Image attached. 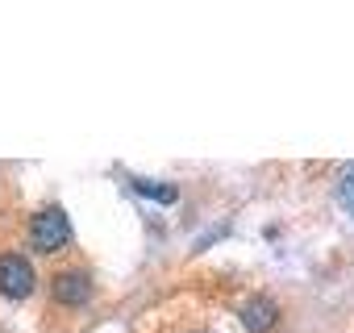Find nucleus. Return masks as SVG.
I'll use <instances>...</instances> for the list:
<instances>
[{
	"mask_svg": "<svg viewBox=\"0 0 354 333\" xmlns=\"http://www.w3.org/2000/svg\"><path fill=\"white\" fill-rule=\"evenodd\" d=\"M337 204H342V213H350L354 217V162L342 171V180H337Z\"/></svg>",
	"mask_w": 354,
	"mask_h": 333,
	"instance_id": "423d86ee",
	"label": "nucleus"
},
{
	"mask_svg": "<svg viewBox=\"0 0 354 333\" xmlns=\"http://www.w3.org/2000/svg\"><path fill=\"white\" fill-rule=\"evenodd\" d=\"M34 292V267L21 254H0V296L5 300H30Z\"/></svg>",
	"mask_w": 354,
	"mask_h": 333,
	"instance_id": "f03ea898",
	"label": "nucleus"
},
{
	"mask_svg": "<svg viewBox=\"0 0 354 333\" xmlns=\"http://www.w3.org/2000/svg\"><path fill=\"white\" fill-rule=\"evenodd\" d=\"M242 325H246V333H271L279 325V304L271 296H246L242 300Z\"/></svg>",
	"mask_w": 354,
	"mask_h": 333,
	"instance_id": "20e7f679",
	"label": "nucleus"
},
{
	"mask_svg": "<svg viewBox=\"0 0 354 333\" xmlns=\"http://www.w3.org/2000/svg\"><path fill=\"white\" fill-rule=\"evenodd\" d=\"M50 296H55V304H63V308H84V304L92 300V279H88V271H59L55 283H50Z\"/></svg>",
	"mask_w": 354,
	"mask_h": 333,
	"instance_id": "7ed1b4c3",
	"label": "nucleus"
},
{
	"mask_svg": "<svg viewBox=\"0 0 354 333\" xmlns=\"http://www.w3.org/2000/svg\"><path fill=\"white\" fill-rule=\"evenodd\" d=\"M30 246L38 254H59L63 246H71V217L59 204H46L30 217Z\"/></svg>",
	"mask_w": 354,
	"mask_h": 333,
	"instance_id": "f257e3e1",
	"label": "nucleus"
},
{
	"mask_svg": "<svg viewBox=\"0 0 354 333\" xmlns=\"http://www.w3.org/2000/svg\"><path fill=\"white\" fill-rule=\"evenodd\" d=\"M129 188H133L142 200H150V204H175V200H180V188H175V184H162V180H142V175H133Z\"/></svg>",
	"mask_w": 354,
	"mask_h": 333,
	"instance_id": "39448f33",
	"label": "nucleus"
},
{
	"mask_svg": "<svg viewBox=\"0 0 354 333\" xmlns=\"http://www.w3.org/2000/svg\"><path fill=\"white\" fill-rule=\"evenodd\" d=\"M192 333H205V329H192Z\"/></svg>",
	"mask_w": 354,
	"mask_h": 333,
	"instance_id": "0eeeda50",
	"label": "nucleus"
},
{
	"mask_svg": "<svg viewBox=\"0 0 354 333\" xmlns=\"http://www.w3.org/2000/svg\"><path fill=\"white\" fill-rule=\"evenodd\" d=\"M0 333H5V329H0Z\"/></svg>",
	"mask_w": 354,
	"mask_h": 333,
	"instance_id": "6e6552de",
	"label": "nucleus"
}]
</instances>
